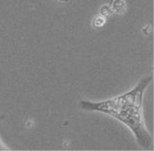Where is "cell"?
Masks as SVG:
<instances>
[{
	"label": "cell",
	"instance_id": "cell-1",
	"mask_svg": "<svg viewBox=\"0 0 154 151\" xmlns=\"http://www.w3.org/2000/svg\"><path fill=\"white\" fill-rule=\"evenodd\" d=\"M152 79V75L146 76L120 96L101 101H81L79 105L84 111L101 112L116 119L129 128L141 147L149 149L152 138L145 125L142 103L144 93Z\"/></svg>",
	"mask_w": 154,
	"mask_h": 151
},
{
	"label": "cell",
	"instance_id": "cell-3",
	"mask_svg": "<svg viewBox=\"0 0 154 151\" xmlns=\"http://www.w3.org/2000/svg\"><path fill=\"white\" fill-rule=\"evenodd\" d=\"M94 25H96V26H102L103 25V24L104 23V17L102 16H97L95 18V20H94Z\"/></svg>",
	"mask_w": 154,
	"mask_h": 151
},
{
	"label": "cell",
	"instance_id": "cell-4",
	"mask_svg": "<svg viewBox=\"0 0 154 151\" xmlns=\"http://www.w3.org/2000/svg\"><path fill=\"white\" fill-rule=\"evenodd\" d=\"M60 1H63V2H67L68 0H60Z\"/></svg>",
	"mask_w": 154,
	"mask_h": 151
},
{
	"label": "cell",
	"instance_id": "cell-2",
	"mask_svg": "<svg viewBox=\"0 0 154 151\" xmlns=\"http://www.w3.org/2000/svg\"><path fill=\"white\" fill-rule=\"evenodd\" d=\"M122 5H125L124 0H115V3H114V5H113L114 10L116 12H119L122 8Z\"/></svg>",
	"mask_w": 154,
	"mask_h": 151
}]
</instances>
